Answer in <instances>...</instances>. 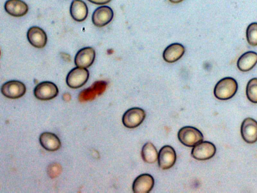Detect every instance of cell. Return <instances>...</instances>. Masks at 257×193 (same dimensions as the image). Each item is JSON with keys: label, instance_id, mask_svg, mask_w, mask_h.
<instances>
[{"label": "cell", "instance_id": "21", "mask_svg": "<svg viewBox=\"0 0 257 193\" xmlns=\"http://www.w3.org/2000/svg\"><path fill=\"white\" fill-rule=\"evenodd\" d=\"M247 99L253 103H257V78L249 80L246 87Z\"/></svg>", "mask_w": 257, "mask_h": 193}, {"label": "cell", "instance_id": "25", "mask_svg": "<svg viewBox=\"0 0 257 193\" xmlns=\"http://www.w3.org/2000/svg\"><path fill=\"white\" fill-rule=\"evenodd\" d=\"M64 100L69 101L71 99V95L69 93H65L63 96Z\"/></svg>", "mask_w": 257, "mask_h": 193}, {"label": "cell", "instance_id": "11", "mask_svg": "<svg viewBox=\"0 0 257 193\" xmlns=\"http://www.w3.org/2000/svg\"><path fill=\"white\" fill-rule=\"evenodd\" d=\"M95 57L94 49L91 47H86L81 49L77 52L74 62L77 67L88 68L93 64Z\"/></svg>", "mask_w": 257, "mask_h": 193}, {"label": "cell", "instance_id": "16", "mask_svg": "<svg viewBox=\"0 0 257 193\" xmlns=\"http://www.w3.org/2000/svg\"><path fill=\"white\" fill-rule=\"evenodd\" d=\"M6 11L10 15L19 17L26 15L28 11V6L22 0H8L5 4Z\"/></svg>", "mask_w": 257, "mask_h": 193}, {"label": "cell", "instance_id": "5", "mask_svg": "<svg viewBox=\"0 0 257 193\" xmlns=\"http://www.w3.org/2000/svg\"><path fill=\"white\" fill-rule=\"evenodd\" d=\"M145 117L146 113L144 110L139 108H133L124 113L122 122L125 127L133 129L141 125Z\"/></svg>", "mask_w": 257, "mask_h": 193}, {"label": "cell", "instance_id": "24", "mask_svg": "<svg viewBox=\"0 0 257 193\" xmlns=\"http://www.w3.org/2000/svg\"><path fill=\"white\" fill-rule=\"evenodd\" d=\"M90 2L96 5H104L109 3L111 0H88Z\"/></svg>", "mask_w": 257, "mask_h": 193}, {"label": "cell", "instance_id": "1", "mask_svg": "<svg viewBox=\"0 0 257 193\" xmlns=\"http://www.w3.org/2000/svg\"><path fill=\"white\" fill-rule=\"evenodd\" d=\"M237 88V83L234 78L230 77H224L216 84L214 94L218 100H227L235 95Z\"/></svg>", "mask_w": 257, "mask_h": 193}, {"label": "cell", "instance_id": "15", "mask_svg": "<svg viewBox=\"0 0 257 193\" xmlns=\"http://www.w3.org/2000/svg\"><path fill=\"white\" fill-rule=\"evenodd\" d=\"M184 47L180 43H174L168 45L164 50L163 57L168 63H174L179 60L185 53Z\"/></svg>", "mask_w": 257, "mask_h": 193}, {"label": "cell", "instance_id": "12", "mask_svg": "<svg viewBox=\"0 0 257 193\" xmlns=\"http://www.w3.org/2000/svg\"><path fill=\"white\" fill-rule=\"evenodd\" d=\"M27 38L30 43L37 48H43L47 41L46 33L42 28L37 26H33L29 29Z\"/></svg>", "mask_w": 257, "mask_h": 193}, {"label": "cell", "instance_id": "23", "mask_svg": "<svg viewBox=\"0 0 257 193\" xmlns=\"http://www.w3.org/2000/svg\"><path fill=\"white\" fill-rule=\"evenodd\" d=\"M62 167L60 164L54 162L48 166L47 173L52 178L58 176L61 173Z\"/></svg>", "mask_w": 257, "mask_h": 193}, {"label": "cell", "instance_id": "18", "mask_svg": "<svg viewBox=\"0 0 257 193\" xmlns=\"http://www.w3.org/2000/svg\"><path fill=\"white\" fill-rule=\"evenodd\" d=\"M257 63V53L247 51L241 55L237 62L238 69L242 72L251 70Z\"/></svg>", "mask_w": 257, "mask_h": 193}, {"label": "cell", "instance_id": "13", "mask_svg": "<svg viewBox=\"0 0 257 193\" xmlns=\"http://www.w3.org/2000/svg\"><path fill=\"white\" fill-rule=\"evenodd\" d=\"M154 179L149 174H142L138 176L133 183V190L135 193H148L153 188Z\"/></svg>", "mask_w": 257, "mask_h": 193}, {"label": "cell", "instance_id": "8", "mask_svg": "<svg viewBox=\"0 0 257 193\" xmlns=\"http://www.w3.org/2000/svg\"><path fill=\"white\" fill-rule=\"evenodd\" d=\"M243 139L247 143L252 144L257 141V122L251 118L245 119L240 129Z\"/></svg>", "mask_w": 257, "mask_h": 193}, {"label": "cell", "instance_id": "17", "mask_svg": "<svg viewBox=\"0 0 257 193\" xmlns=\"http://www.w3.org/2000/svg\"><path fill=\"white\" fill-rule=\"evenodd\" d=\"M39 141L41 146L49 151H56L61 145L59 138L56 135L51 132L42 133L39 137Z\"/></svg>", "mask_w": 257, "mask_h": 193}, {"label": "cell", "instance_id": "20", "mask_svg": "<svg viewBox=\"0 0 257 193\" xmlns=\"http://www.w3.org/2000/svg\"><path fill=\"white\" fill-rule=\"evenodd\" d=\"M141 155L143 160L148 163H154L158 157V153L156 147L149 142L145 143L143 146Z\"/></svg>", "mask_w": 257, "mask_h": 193}, {"label": "cell", "instance_id": "9", "mask_svg": "<svg viewBox=\"0 0 257 193\" xmlns=\"http://www.w3.org/2000/svg\"><path fill=\"white\" fill-rule=\"evenodd\" d=\"M113 17V12L108 6L97 8L92 16L93 24L98 27H103L109 23Z\"/></svg>", "mask_w": 257, "mask_h": 193}, {"label": "cell", "instance_id": "10", "mask_svg": "<svg viewBox=\"0 0 257 193\" xmlns=\"http://www.w3.org/2000/svg\"><path fill=\"white\" fill-rule=\"evenodd\" d=\"M158 164L162 169H168L172 167L176 160L175 150L169 145L163 146L158 154Z\"/></svg>", "mask_w": 257, "mask_h": 193}, {"label": "cell", "instance_id": "3", "mask_svg": "<svg viewBox=\"0 0 257 193\" xmlns=\"http://www.w3.org/2000/svg\"><path fill=\"white\" fill-rule=\"evenodd\" d=\"M89 75L86 68L76 66L68 72L66 79L67 84L72 88H79L87 82Z\"/></svg>", "mask_w": 257, "mask_h": 193}, {"label": "cell", "instance_id": "14", "mask_svg": "<svg viewBox=\"0 0 257 193\" xmlns=\"http://www.w3.org/2000/svg\"><path fill=\"white\" fill-rule=\"evenodd\" d=\"M107 83L104 81H97L90 87L83 90L79 94V100L85 102L93 100L105 90Z\"/></svg>", "mask_w": 257, "mask_h": 193}, {"label": "cell", "instance_id": "19", "mask_svg": "<svg viewBox=\"0 0 257 193\" xmlns=\"http://www.w3.org/2000/svg\"><path fill=\"white\" fill-rule=\"evenodd\" d=\"M70 12L72 18L77 22L83 21L88 15V8L82 0H73L71 3Z\"/></svg>", "mask_w": 257, "mask_h": 193}, {"label": "cell", "instance_id": "26", "mask_svg": "<svg viewBox=\"0 0 257 193\" xmlns=\"http://www.w3.org/2000/svg\"><path fill=\"white\" fill-rule=\"evenodd\" d=\"M171 3L173 4H178L181 2H182L183 0H169Z\"/></svg>", "mask_w": 257, "mask_h": 193}, {"label": "cell", "instance_id": "4", "mask_svg": "<svg viewBox=\"0 0 257 193\" xmlns=\"http://www.w3.org/2000/svg\"><path fill=\"white\" fill-rule=\"evenodd\" d=\"M56 85L51 81H43L35 87L34 94L35 97L41 101H47L55 98L58 94Z\"/></svg>", "mask_w": 257, "mask_h": 193}, {"label": "cell", "instance_id": "22", "mask_svg": "<svg viewBox=\"0 0 257 193\" xmlns=\"http://www.w3.org/2000/svg\"><path fill=\"white\" fill-rule=\"evenodd\" d=\"M246 39L251 46H257V23L250 24L246 31Z\"/></svg>", "mask_w": 257, "mask_h": 193}, {"label": "cell", "instance_id": "6", "mask_svg": "<svg viewBox=\"0 0 257 193\" xmlns=\"http://www.w3.org/2000/svg\"><path fill=\"white\" fill-rule=\"evenodd\" d=\"M26 91L25 85L19 80H10L1 87V92L6 97L16 99L23 96Z\"/></svg>", "mask_w": 257, "mask_h": 193}, {"label": "cell", "instance_id": "2", "mask_svg": "<svg viewBox=\"0 0 257 193\" xmlns=\"http://www.w3.org/2000/svg\"><path fill=\"white\" fill-rule=\"evenodd\" d=\"M178 138L182 144L188 147H194L203 140L202 133L197 128L191 126L181 128L178 133Z\"/></svg>", "mask_w": 257, "mask_h": 193}, {"label": "cell", "instance_id": "7", "mask_svg": "<svg viewBox=\"0 0 257 193\" xmlns=\"http://www.w3.org/2000/svg\"><path fill=\"white\" fill-rule=\"evenodd\" d=\"M216 153V147L211 142L202 141L194 146L191 151L192 157L198 160H206L212 158Z\"/></svg>", "mask_w": 257, "mask_h": 193}]
</instances>
